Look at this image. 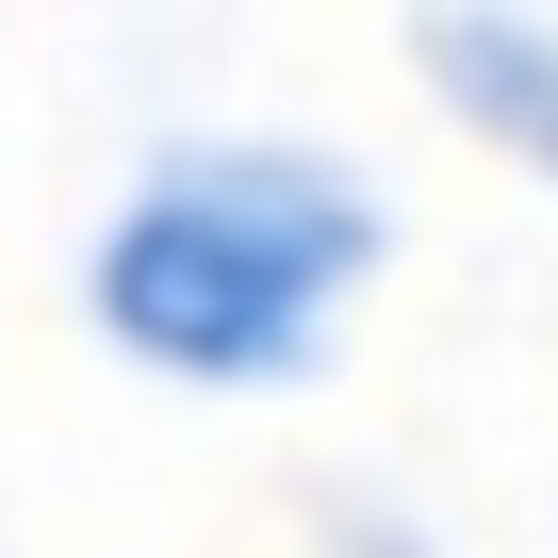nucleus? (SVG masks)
<instances>
[{"label": "nucleus", "mask_w": 558, "mask_h": 558, "mask_svg": "<svg viewBox=\"0 0 558 558\" xmlns=\"http://www.w3.org/2000/svg\"><path fill=\"white\" fill-rule=\"evenodd\" d=\"M411 66L509 148V165H542L558 181V17H525V0H476V17H427L411 34Z\"/></svg>", "instance_id": "nucleus-2"}, {"label": "nucleus", "mask_w": 558, "mask_h": 558, "mask_svg": "<svg viewBox=\"0 0 558 558\" xmlns=\"http://www.w3.org/2000/svg\"><path fill=\"white\" fill-rule=\"evenodd\" d=\"M362 279H378V181L345 148L214 132V148H165L116 197L83 296H99V329L148 378L263 395V378H313V345L345 329Z\"/></svg>", "instance_id": "nucleus-1"}]
</instances>
